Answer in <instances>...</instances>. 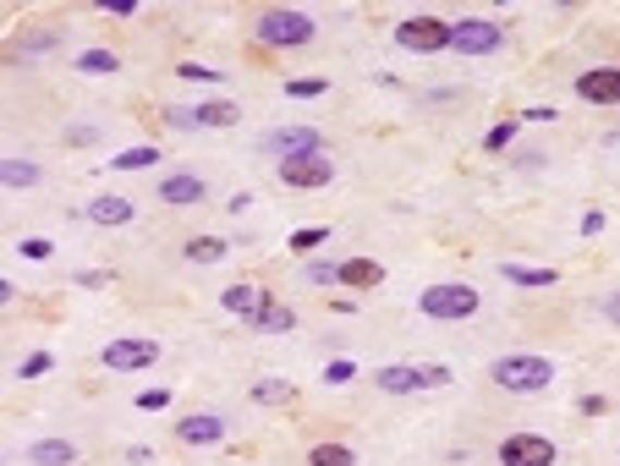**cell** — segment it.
I'll list each match as a JSON object with an SVG mask.
<instances>
[{
  "instance_id": "6da1fadb",
  "label": "cell",
  "mask_w": 620,
  "mask_h": 466,
  "mask_svg": "<svg viewBox=\"0 0 620 466\" xmlns=\"http://www.w3.org/2000/svg\"><path fill=\"white\" fill-rule=\"evenodd\" d=\"M489 379H495L500 390H511V395H538V390H549L555 363L538 357V352H511V357H500V363L489 368Z\"/></svg>"
},
{
  "instance_id": "7a4b0ae2",
  "label": "cell",
  "mask_w": 620,
  "mask_h": 466,
  "mask_svg": "<svg viewBox=\"0 0 620 466\" xmlns=\"http://www.w3.org/2000/svg\"><path fill=\"white\" fill-rule=\"evenodd\" d=\"M423 307V319H439V324H467L478 314V291L473 285H461V280H439L417 296Z\"/></svg>"
},
{
  "instance_id": "3957f363",
  "label": "cell",
  "mask_w": 620,
  "mask_h": 466,
  "mask_svg": "<svg viewBox=\"0 0 620 466\" xmlns=\"http://www.w3.org/2000/svg\"><path fill=\"white\" fill-rule=\"evenodd\" d=\"M258 45H269V50H302V45H314V17L291 12V7H275V12L258 17Z\"/></svg>"
},
{
  "instance_id": "277c9868",
  "label": "cell",
  "mask_w": 620,
  "mask_h": 466,
  "mask_svg": "<svg viewBox=\"0 0 620 466\" xmlns=\"http://www.w3.org/2000/svg\"><path fill=\"white\" fill-rule=\"evenodd\" d=\"M500 45H506V28L489 23V17H461V23H450V50H455V56H495Z\"/></svg>"
},
{
  "instance_id": "5b68a950",
  "label": "cell",
  "mask_w": 620,
  "mask_h": 466,
  "mask_svg": "<svg viewBox=\"0 0 620 466\" xmlns=\"http://www.w3.org/2000/svg\"><path fill=\"white\" fill-rule=\"evenodd\" d=\"M396 45L412 56H439V50H450V23L445 17H406L396 28Z\"/></svg>"
},
{
  "instance_id": "8992f818",
  "label": "cell",
  "mask_w": 620,
  "mask_h": 466,
  "mask_svg": "<svg viewBox=\"0 0 620 466\" xmlns=\"http://www.w3.org/2000/svg\"><path fill=\"white\" fill-rule=\"evenodd\" d=\"M99 363H105L110 373H143V368H154V363H160V341H143V335L110 341V346L99 352Z\"/></svg>"
},
{
  "instance_id": "52a82bcc",
  "label": "cell",
  "mask_w": 620,
  "mask_h": 466,
  "mask_svg": "<svg viewBox=\"0 0 620 466\" xmlns=\"http://www.w3.org/2000/svg\"><path fill=\"white\" fill-rule=\"evenodd\" d=\"M374 384L385 395H417V390H445L450 384V368H379Z\"/></svg>"
},
{
  "instance_id": "ba28073f",
  "label": "cell",
  "mask_w": 620,
  "mask_h": 466,
  "mask_svg": "<svg viewBox=\"0 0 620 466\" xmlns=\"http://www.w3.org/2000/svg\"><path fill=\"white\" fill-rule=\"evenodd\" d=\"M280 182L296 193H314V187L336 182V165H330V154H302V160H280Z\"/></svg>"
},
{
  "instance_id": "9c48e42d",
  "label": "cell",
  "mask_w": 620,
  "mask_h": 466,
  "mask_svg": "<svg viewBox=\"0 0 620 466\" xmlns=\"http://www.w3.org/2000/svg\"><path fill=\"white\" fill-rule=\"evenodd\" d=\"M555 439H544V433H511V439H500V466H555Z\"/></svg>"
},
{
  "instance_id": "30bf717a",
  "label": "cell",
  "mask_w": 620,
  "mask_h": 466,
  "mask_svg": "<svg viewBox=\"0 0 620 466\" xmlns=\"http://www.w3.org/2000/svg\"><path fill=\"white\" fill-rule=\"evenodd\" d=\"M264 148L275 154V160H302V154H325V137L314 126H280L264 137Z\"/></svg>"
},
{
  "instance_id": "8fae6325",
  "label": "cell",
  "mask_w": 620,
  "mask_h": 466,
  "mask_svg": "<svg viewBox=\"0 0 620 466\" xmlns=\"http://www.w3.org/2000/svg\"><path fill=\"white\" fill-rule=\"evenodd\" d=\"M171 126H236L242 121V110H236V99H209V105H193V110H171L166 115Z\"/></svg>"
},
{
  "instance_id": "7c38bea8",
  "label": "cell",
  "mask_w": 620,
  "mask_h": 466,
  "mask_svg": "<svg viewBox=\"0 0 620 466\" xmlns=\"http://www.w3.org/2000/svg\"><path fill=\"white\" fill-rule=\"evenodd\" d=\"M582 105H620V66H587L576 77Z\"/></svg>"
},
{
  "instance_id": "4fadbf2b",
  "label": "cell",
  "mask_w": 620,
  "mask_h": 466,
  "mask_svg": "<svg viewBox=\"0 0 620 466\" xmlns=\"http://www.w3.org/2000/svg\"><path fill=\"white\" fill-rule=\"evenodd\" d=\"M160 204H204V176L193 171H177V176H160Z\"/></svg>"
},
{
  "instance_id": "5bb4252c",
  "label": "cell",
  "mask_w": 620,
  "mask_h": 466,
  "mask_svg": "<svg viewBox=\"0 0 620 466\" xmlns=\"http://www.w3.org/2000/svg\"><path fill=\"white\" fill-rule=\"evenodd\" d=\"M336 280L352 285V291H374V285H385V263H374V258H347V263H336Z\"/></svg>"
},
{
  "instance_id": "9a60e30c",
  "label": "cell",
  "mask_w": 620,
  "mask_h": 466,
  "mask_svg": "<svg viewBox=\"0 0 620 466\" xmlns=\"http://www.w3.org/2000/svg\"><path fill=\"white\" fill-rule=\"evenodd\" d=\"M177 439H187V444H220L226 439V422L215 412H193V417L177 422Z\"/></svg>"
},
{
  "instance_id": "2e32d148",
  "label": "cell",
  "mask_w": 620,
  "mask_h": 466,
  "mask_svg": "<svg viewBox=\"0 0 620 466\" xmlns=\"http://www.w3.org/2000/svg\"><path fill=\"white\" fill-rule=\"evenodd\" d=\"M247 324H253V330H264V335H285V330H296V314H291L285 302L264 296V302H258V314H253Z\"/></svg>"
},
{
  "instance_id": "e0dca14e",
  "label": "cell",
  "mask_w": 620,
  "mask_h": 466,
  "mask_svg": "<svg viewBox=\"0 0 620 466\" xmlns=\"http://www.w3.org/2000/svg\"><path fill=\"white\" fill-rule=\"evenodd\" d=\"M132 214H137V209H132L126 198H116V193H99V198L88 204V220H94V225H126Z\"/></svg>"
},
{
  "instance_id": "ac0fdd59",
  "label": "cell",
  "mask_w": 620,
  "mask_h": 466,
  "mask_svg": "<svg viewBox=\"0 0 620 466\" xmlns=\"http://www.w3.org/2000/svg\"><path fill=\"white\" fill-rule=\"evenodd\" d=\"M258 302H264V291H253V285H231V291L220 296V307H226V314H236V319H253Z\"/></svg>"
},
{
  "instance_id": "d6986e66",
  "label": "cell",
  "mask_w": 620,
  "mask_h": 466,
  "mask_svg": "<svg viewBox=\"0 0 620 466\" xmlns=\"http://www.w3.org/2000/svg\"><path fill=\"white\" fill-rule=\"evenodd\" d=\"M72 455H77V450H72V439H39V444L28 450V461H34V466H66Z\"/></svg>"
},
{
  "instance_id": "ffe728a7",
  "label": "cell",
  "mask_w": 620,
  "mask_h": 466,
  "mask_svg": "<svg viewBox=\"0 0 620 466\" xmlns=\"http://www.w3.org/2000/svg\"><path fill=\"white\" fill-rule=\"evenodd\" d=\"M0 182H7V193H23V187L39 182V165L34 160H7V165H0Z\"/></svg>"
},
{
  "instance_id": "44dd1931",
  "label": "cell",
  "mask_w": 620,
  "mask_h": 466,
  "mask_svg": "<svg viewBox=\"0 0 620 466\" xmlns=\"http://www.w3.org/2000/svg\"><path fill=\"white\" fill-rule=\"evenodd\" d=\"M182 258H187V263H220V258H226V242H220V236H193V242L182 247Z\"/></svg>"
},
{
  "instance_id": "7402d4cb",
  "label": "cell",
  "mask_w": 620,
  "mask_h": 466,
  "mask_svg": "<svg viewBox=\"0 0 620 466\" xmlns=\"http://www.w3.org/2000/svg\"><path fill=\"white\" fill-rule=\"evenodd\" d=\"M148 165H160V148H154V143H143V148H126V154H116V171H148Z\"/></svg>"
},
{
  "instance_id": "603a6c76",
  "label": "cell",
  "mask_w": 620,
  "mask_h": 466,
  "mask_svg": "<svg viewBox=\"0 0 620 466\" xmlns=\"http://www.w3.org/2000/svg\"><path fill=\"white\" fill-rule=\"evenodd\" d=\"M357 455L347 450V444H314L307 450V466H352Z\"/></svg>"
},
{
  "instance_id": "cb8c5ba5",
  "label": "cell",
  "mask_w": 620,
  "mask_h": 466,
  "mask_svg": "<svg viewBox=\"0 0 620 466\" xmlns=\"http://www.w3.org/2000/svg\"><path fill=\"white\" fill-rule=\"evenodd\" d=\"M77 66H83V72L110 77V72H121V56H116V50H83V56H77Z\"/></svg>"
},
{
  "instance_id": "d4e9b609",
  "label": "cell",
  "mask_w": 620,
  "mask_h": 466,
  "mask_svg": "<svg viewBox=\"0 0 620 466\" xmlns=\"http://www.w3.org/2000/svg\"><path fill=\"white\" fill-rule=\"evenodd\" d=\"M500 274H506V280H516V285H555V269H527V263H500Z\"/></svg>"
},
{
  "instance_id": "484cf974",
  "label": "cell",
  "mask_w": 620,
  "mask_h": 466,
  "mask_svg": "<svg viewBox=\"0 0 620 466\" xmlns=\"http://www.w3.org/2000/svg\"><path fill=\"white\" fill-rule=\"evenodd\" d=\"M253 401H258V406H285V401H291V384H285V379H258V384H253Z\"/></svg>"
},
{
  "instance_id": "4316f807",
  "label": "cell",
  "mask_w": 620,
  "mask_h": 466,
  "mask_svg": "<svg viewBox=\"0 0 620 466\" xmlns=\"http://www.w3.org/2000/svg\"><path fill=\"white\" fill-rule=\"evenodd\" d=\"M325 88H330L325 77H291V83H285V94H291V99H319Z\"/></svg>"
},
{
  "instance_id": "83f0119b",
  "label": "cell",
  "mask_w": 620,
  "mask_h": 466,
  "mask_svg": "<svg viewBox=\"0 0 620 466\" xmlns=\"http://www.w3.org/2000/svg\"><path fill=\"white\" fill-rule=\"evenodd\" d=\"M325 236H330L325 225H307V231H296V236H291V253H314Z\"/></svg>"
},
{
  "instance_id": "f1b7e54d",
  "label": "cell",
  "mask_w": 620,
  "mask_h": 466,
  "mask_svg": "<svg viewBox=\"0 0 620 466\" xmlns=\"http://www.w3.org/2000/svg\"><path fill=\"white\" fill-rule=\"evenodd\" d=\"M516 132H522L516 121H500V126H495V132L484 137V148H489V154H495V148H511V137H516Z\"/></svg>"
},
{
  "instance_id": "f546056e",
  "label": "cell",
  "mask_w": 620,
  "mask_h": 466,
  "mask_svg": "<svg viewBox=\"0 0 620 466\" xmlns=\"http://www.w3.org/2000/svg\"><path fill=\"white\" fill-rule=\"evenodd\" d=\"M50 368H56V357H50V352H34V357H23L17 373H23V379H39V373H50Z\"/></svg>"
},
{
  "instance_id": "4dcf8cb0",
  "label": "cell",
  "mask_w": 620,
  "mask_h": 466,
  "mask_svg": "<svg viewBox=\"0 0 620 466\" xmlns=\"http://www.w3.org/2000/svg\"><path fill=\"white\" fill-rule=\"evenodd\" d=\"M182 77H187V83H226L215 66H198V61H182Z\"/></svg>"
},
{
  "instance_id": "1f68e13d",
  "label": "cell",
  "mask_w": 620,
  "mask_h": 466,
  "mask_svg": "<svg viewBox=\"0 0 620 466\" xmlns=\"http://www.w3.org/2000/svg\"><path fill=\"white\" fill-rule=\"evenodd\" d=\"M137 406H143V412H166V406H171V390H143Z\"/></svg>"
},
{
  "instance_id": "d6a6232c",
  "label": "cell",
  "mask_w": 620,
  "mask_h": 466,
  "mask_svg": "<svg viewBox=\"0 0 620 466\" xmlns=\"http://www.w3.org/2000/svg\"><path fill=\"white\" fill-rule=\"evenodd\" d=\"M302 274L314 280V285H336V263H307Z\"/></svg>"
},
{
  "instance_id": "836d02e7",
  "label": "cell",
  "mask_w": 620,
  "mask_h": 466,
  "mask_svg": "<svg viewBox=\"0 0 620 466\" xmlns=\"http://www.w3.org/2000/svg\"><path fill=\"white\" fill-rule=\"evenodd\" d=\"M352 373H357V363H330V368H325V379H330V384H347Z\"/></svg>"
},
{
  "instance_id": "e575fe53",
  "label": "cell",
  "mask_w": 620,
  "mask_h": 466,
  "mask_svg": "<svg viewBox=\"0 0 620 466\" xmlns=\"http://www.w3.org/2000/svg\"><path fill=\"white\" fill-rule=\"evenodd\" d=\"M598 314H604L609 324H620V291H609V296L598 302Z\"/></svg>"
},
{
  "instance_id": "d590c367",
  "label": "cell",
  "mask_w": 620,
  "mask_h": 466,
  "mask_svg": "<svg viewBox=\"0 0 620 466\" xmlns=\"http://www.w3.org/2000/svg\"><path fill=\"white\" fill-rule=\"evenodd\" d=\"M23 258H50V242H39V236H28V242H23Z\"/></svg>"
},
{
  "instance_id": "8d00e7d4",
  "label": "cell",
  "mask_w": 620,
  "mask_h": 466,
  "mask_svg": "<svg viewBox=\"0 0 620 466\" xmlns=\"http://www.w3.org/2000/svg\"><path fill=\"white\" fill-rule=\"evenodd\" d=\"M582 231H587V236H598V231H604V214H598V209H587V214H582Z\"/></svg>"
},
{
  "instance_id": "74e56055",
  "label": "cell",
  "mask_w": 620,
  "mask_h": 466,
  "mask_svg": "<svg viewBox=\"0 0 620 466\" xmlns=\"http://www.w3.org/2000/svg\"><path fill=\"white\" fill-rule=\"evenodd\" d=\"M126 461H132V466H148V461H154V450H148V444H132V450H126Z\"/></svg>"
}]
</instances>
